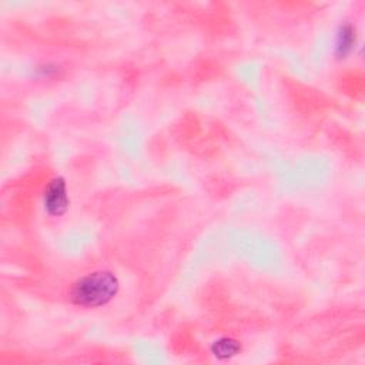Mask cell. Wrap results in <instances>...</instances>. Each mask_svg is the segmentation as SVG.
Segmentation results:
<instances>
[{
  "instance_id": "1",
  "label": "cell",
  "mask_w": 365,
  "mask_h": 365,
  "mask_svg": "<svg viewBox=\"0 0 365 365\" xmlns=\"http://www.w3.org/2000/svg\"><path fill=\"white\" fill-rule=\"evenodd\" d=\"M119 290V278L112 271H95L83 275L73 284L70 300L79 307L97 308L109 304Z\"/></svg>"
},
{
  "instance_id": "2",
  "label": "cell",
  "mask_w": 365,
  "mask_h": 365,
  "mask_svg": "<svg viewBox=\"0 0 365 365\" xmlns=\"http://www.w3.org/2000/svg\"><path fill=\"white\" fill-rule=\"evenodd\" d=\"M70 199L68 194L66 181L62 177H55L46 187L43 194L45 211L52 217H60L69 210Z\"/></svg>"
},
{
  "instance_id": "3",
  "label": "cell",
  "mask_w": 365,
  "mask_h": 365,
  "mask_svg": "<svg viewBox=\"0 0 365 365\" xmlns=\"http://www.w3.org/2000/svg\"><path fill=\"white\" fill-rule=\"evenodd\" d=\"M355 43V32L352 26L344 25L339 28V32L337 35V53L339 56H347Z\"/></svg>"
},
{
  "instance_id": "4",
  "label": "cell",
  "mask_w": 365,
  "mask_h": 365,
  "mask_svg": "<svg viewBox=\"0 0 365 365\" xmlns=\"http://www.w3.org/2000/svg\"><path fill=\"white\" fill-rule=\"evenodd\" d=\"M240 351V344L233 338H221L213 344V354L217 358H231Z\"/></svg>"
}]
</instances>
